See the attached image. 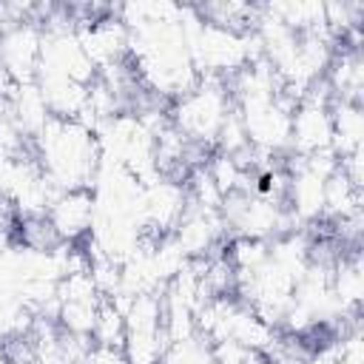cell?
Instances as JSON below:
<instances>
[{
  "mask_svg": "<svg viewBox=\"0 0 364 364\" xmlns=\"http://www.w3.org/2000/svg\"><path fill=\"white\" fill-rule=\"evenodd\" d=\"M114 11L128 28L134 77L145 85V91L176 100L199 80L182 34V6L125 3Z\"/></svg>",
  "mask_w": 364,
  "mask_h": 364,
  "instance_id": "6da1fadb",
  "label": "cell"
},
{
  "mask_svg": "<svg viewBox=\"0 0 364 364\" xmlns=\"http://www.w3.org/2000/svg\"><path fill=\"white\" fill-rule=\"evenodd\" d=\"M34 159L57 191H88L100 168V148L94 131L77 119L51 117L31 142Z\"/></svg>",
  "mask_w": 364,
  "mask_h": 364,
  "instance_id": "7a4b0ae2",
  "label": "cell"
},
{
  "mask_svg": "<svg viewBox=\"0 0 364 364\" xmlns=\"http://www.w3.org/2000/svg\"><path fill=\"white\" fill-rule=\"evenodd\" d=\"M233 111V100L225 80L199 77L185 94L173 100L171 108V125L196 148L216 142V134L228 114Z\"/></svg>",
  "mask_w": 364,
  "mask_h": 364,
  "instance_id": "3957f363",
  "label": "cell"
},
{
  "mask_svg": "<svg viewBox=\"0 0 364 364\" xmlns=\"http://www.w3.org/2000/svg\"><path fill=\"white\" fill-rule=\"evenodd\" d=\"M219 210H222L225 228L233 230L239 239L273 242L282 233L301 230V228H296V222H293L290 210L284 208V202H276V199L259 193L256 188L225 196Z\"/></svg>",
  "mask_w": 364,
  "mask_h": 364,
  "instance_id": "277c9868",
  "label": "cell"
},
{
  "mask_svg": "<svg viewBox=\"0 0 364 364\" xmlns=\"http://www.w3.org/2000/svg\"><path fill=\"white\" fill-rule=\"evenodd\" d=\"M296 162L287 171V193L284 205L293 216V222L313 225L324 213V185L330 173L338 168V159L333 151L313 154V156H293Z\"/></svg>",
  "mask_w": 364,
  "mask_h": 364,
  "instance_id": "5b68a950",
  "label": "cell"
},
{
  "mask_svg": "<svg viewBox=\"0 0 364 364\" xmlns=\"http://www.w3.org/2000/svg\"><path fill=\"white\" fill-rule=\"evenodd\" d=\"M327 82H316L293 108L290 119V151L293 156H313L333 151V111Z\"/></svg>",
  "mask_w": 364,
  "mask_h": 364,
  "instance_id": "8992f818",
  "label": "cell"
},
{
  "mask_svg": "<svg viewBox=\"0 0 364 364\" xmlns=\"http://www.w3.org/2000/svg\"><path fill=\"white\" fill-rule=\"evenodd\" d=\"M43 51V26L40 20H20L0 28V65L14 85L34 82Z\"/></svg>",
  "mask_w": 364,
  "mask_h": 364,
  "instance_id": "52a82bcc",
  "label": "cell"
},
{
  "mask_svg": "<svg viewBox=\"0 0 364 364\" xmlns=\"http://www.w3.org/2000/svg\"><path fill=\"white\" fill-rule=\"evenodd\" d=\"M77 37L97 71L125 63V57H128V28L122 26V20L117 17L114 9L100 17L77 20Z\"/></svg>",
  "mask_w": 364,
  "mask_h": 364,
  "instance_id": "ba28073f",
  "label": "cell"
},
{
  "mask_svg": "<svg viewBox=\"0 0 364 364\" xmlns=\"http://www.w3.org/2000/svg\"><path fill=\"white\" fill-rule=\"evenodd\" d=\"M145 188V228L151 236H168L188 208V191L179 176H156Z\"/></svg>",
  "mask_w": 364,
  "mask_h": 364,
  "instance_id": "9c48e42d",
  "label": "cell"
},
{
  "mask_svg": "<svg viewBox=\"0 0 364 364\" xmlns=\"http://www.w3.org/2000/svg\"><path fill=\"white\" fill-rule=\"evenodd\" d=\"M228 233L225 228V219H222V210H213V208H199V205H191L185 208L179 225L173 228V239L176 245L182 247V253L193 262V259H208L213 256V250L219 247L222 236Z\"/></svg>",
  "mask_w": 364,
  "mask_h": 364,
  "instance_id": "30bf717a",
  "label": "cell"
},
{
  "mask_svg": "<svg viewBox=\"0 0 364 364\" xmlns=\"http://www.w3.org/2000/svg\"><path fill=\"white\" fill-rule=\"evenodd\" d=\"M46 219H48L51 230L57 233V239L63 245L80 242L82 236H88L91 219H94L91 191H63V193H57V199L51 202Z\"/></svg>",
  "mask_w": 364,
  "mask_h": 364,
  "instance_id": "8fae6325",
  "label": "cell"
},
{
  "mask_svg": "<svg viewBox=\"0 0 364 364\" xmlns=\"http://www.w3.org/2000/svg\"><path fill=\"white\" fill-rule=\"evenodd\" d=\"M330 290L344 313V318H358L361 296H364V273H361V259L358 250L353 247L350 253H338L333 267H330Z\"/></svg>",
  "mask_w": 364,
  "mask_h": 364,
  "instance_id": "7c38bea8",
  "label": "cell"
},
{
  "mask_svg": "<svg viewBox=\"0 0 364 364\" xmlns=\"http://www.w3.org/2000/svg\"><path fill=\"white\" fill-rule=\"evenodd\" d=\"M6 114H9V119L17 125V131L28 142H34L40 136V131L48 125V119H51V111H48V105H46L43 91L37 88V82L14 85Z\"/></svg>",
  "mask_w": 364,
  "mask_h": 364,
  "instance_id": "4fadbf2b",
  "label": "cell"
},
{
  "mask_svg": "<svg viewBox=\"0 0 364 364\" xmlns=\"http://www.w3.org/2000/svg\"><path fill=\"white\" fill-rule=\"evenodd\" d=\"M327 91L333 100H347V102H361L364 91V60L358 46H347L333 54V63L324 74Z\"/></svg>",
  "mask_w": 364,
  "mask_h": 364,
  "instance_id": "5bb4252c",
  "label": "cell"
},
{
  "mask_svg": "<svg viewBox=\"0 0 364 364\" xmlns=\"http://www.w3.org/2000/svg\"><path fill=\"white\" fill-rule=\"evenodd\" d=\"M330 111H333V154H336V159L361 154V136H364L361 102L333 100Z\"/></svg>",
  "mask_w": 364,
  "mask_h": 364,
  "instance_id": "9a60e30c",
  "label": "cell"
},
{
  "mask_svg": "<svg viewBox=\"0 0 364 364\" xmlns=\"http://www.w3.org/2000/svg\"><path fill=\"white\" fill-rule=\"evenodd\" d=\"M361 213V188L355 182L347 179V173L341 168H336L324 185V213L333 222L350 219Z\"/></svg>",
  "mask_w": 364,
  "mask_h": 364,
  "instance_id": "2e32d148",
  "label": "cell"
},
{
  "mask_svg": "<svg viewBox=\"0 0 364 364\" xmlns=\"http://www.w3.org/2000/svg\"><path fill=\"white\" fill-rule=\"evenodd\" d=\"M270 11L296 34H316L327 31L324 23V3L316 0H296V3H267Z\"/></svg>",
  "mask_w": 364,
  "mask_h": 364,
  "instance_id": "e0dca14e",
  "label": "cell"
},
{
  "mask_svg": "<svg viewBox=\"0 0 364 364\" xmlns=\"http://www.w3.org/2000/svg\"><path fill=\"white\" fill-rule=\"evenodd\" d=\"M91 341L100 347H122V341H125V316L111 299H102V304H100Z\"/></svg>",
  "mask_w": 364,
  "mask_h": 364,
  "instance_id": "ac0fdd59",
  "label": "cell"
},
{
  "mask_svg": "<svg viewBox=\"0 0 364 364\" xmlns=\"http://www.w3.org/2000/svg\"><path fill=\"white\" fill-rule=\"evenodd\" d=\"M159 364H213V344L199 333L182 341H171Z\"/></svg>",
  "mask_w": 364,
  "mask_h": 364,
  "instance_id": "d6986e66",
  "label": "cell"
},
{
  "mask_svg": "<svg viewBox=\"0 0 364 364\" xmlns=\"http://www.w3.org/2000/svg\"><path fill=\"white\" fill-rule=\"evenodd\" d=\"M85 364H131L122 353V347H100L94 344L85 355Z\"/></svg>",
  "mask_w": 364,
  "mask_h": 364,
  "instance_id": "ffe728a7",
  "label": "cell"
},
{
  "mask_svg": "<svg viewBox=\"0 0 364 364\" xmlns=\"http://www.w3.org/2000/svg\"><path fill=\"white\" fill-rule=\"evenodd\" d=\"M11 91H14V82H11V77L3 71V65H0V117L6 114V108H9V100H11Z\"/></svg>",
  "mask_w": 364,
  "mask_h": 364,
  "instance_id": "44dd1931",
  "label": "cell"
}]
</instances>
